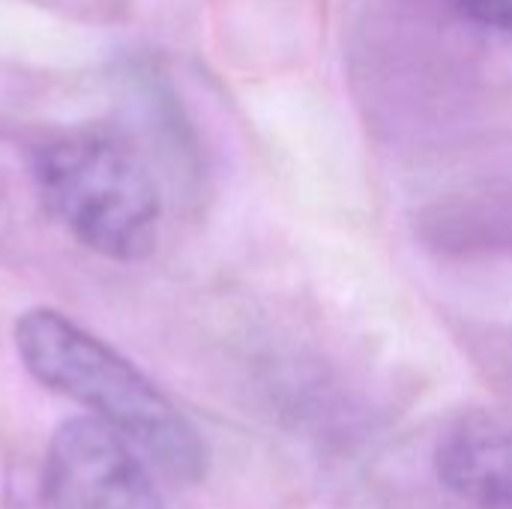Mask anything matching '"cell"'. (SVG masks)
Here are the masks:
<instances>
[{
    "instance_id": "6da1fadb",
    "label": "cell",
    "mask_w": 512,
    "mask_h": 509,
    "mask_svg": "<svg viewBox=\"0 0 512 509\" xmlns=\"http://www.w3.org/2000/svg\"><path fill=\"white\" fill-rule=\"evenodd\" d=\"M21 366L48 390L78 402L120 435L153 471L195 483L207 447L180 408L123 354L54 309H30L15 321Z\"/></svg>"
},
{
    "instance_id": "3957f363",
    "label": "cell",
    "mask_w": 512,
    "mask_h": 509,
    "mask_svg": "<svg viewBox=\"0 0 512 509\" xmlns=\"http://www.w3.org/2000/svg\"><path fill=\"white\" fill-rule=\"evenodd\" d=\"M153 468L93 417L66 420L42 465L45 509H165Z\"/></svg>"
},
{
    "instance_id": "7a4b0ae2",
    "label": "cell",
    "mask_w": 512,
    "mask_h": 509,
    "mask_svg": "<svg viewBox=\"0 0 512 509\" xmlns=\"http://www.w3.org/2000/svg\"><path fill=\"white\" fill-rule=\"evenodd\" d=\"M33 186L45 213L84 249L108 261H141L153 252L162 198L126 138L105 129L48 138L33 153Z\"/></svg>"
},
{
    "instance_id": "5b68a950",
    "label": "cell",
    "mask_w": 512,
    "mask_h": 509,
    "mask_svg": "<svg viewBox=\"0 0 512 509\" xmlns=\"http://www.w3.org/2000/svg\"><path fill=\"white\" fill-rule=\"evenodd\" d=\"M453 3L465 18H471L483 27L512 33V0H453Z\"/></svg>"
},
{
    "instance_id": "277c9868",
    "label": "cell",
    "mask_w": 512,
    "mask_h": 509,
    "mask_svg": "<svg viewBox=\"0 0 512 509\" xmlns=\"http://www.w3.org/2000/svg\"><path fill=\"white\" fill-rule=\"evenodd\" d=\"M438 477L462 501L512 509V432L489 417H468L438 444Z\"/></svg>"
}]
</instances>
